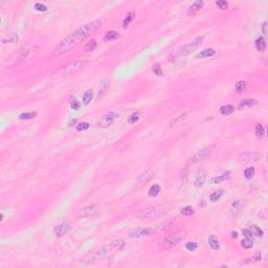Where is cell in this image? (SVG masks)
<instances>
[{"label":"cell","mask_w":268,"mask_h":268,"mask_svg":"<svg viewBox=\"0 0 268 268\" xmlns=\"http://www.w3.org/2000/svg\"><path fill=\"white\" fill-rule=\"evenodd\" d=\"M253 261H255V262H259V261H261V253H260V251H257V253H255V256H253Z\"/></svg>","instance_id":"45"},{"label":"cell","mask_w":268,"mask_h":268,"mask_svg":"<svg viewBox=\"0 0 268 268\" xmlns=\"http://www.w3.org/2000/svg\"><path fill=\"white\" fill-rule=\"evenodd\" d=\"M209 245L213 250H218L220 248V242L215 235H209Z\"/></svg>","instance_id":"17"},{"label":"cell","mask_w":268,"mask_h":268,"mask_svg":"<svg viewBox=\"0 0 268 268\" xmlns=\"http://www.w3.org/2000/svg\"><path fill=\"white\" fill-rule=\"evenodd\" d=\"M36 115H37V113H36V112H26V113H22V114H20L19 118H20L21 121L32 120V118H35V117H36Z\"/></svg>","instance_id":"31"},{"label":"cell","mask_w":268,"mask_h":268,"mask_svg":"<svg viewBox=\"0 0 268 268\" xmlns=\"http://www.w3.org/2000/svg\"><path fill=\"white\" fill-rule=\"evenodd\" d=\"M231 237H233L234 239H236L237 237H238V234H237L236 231H233V233H231Z\"/></svg>","instance_id":"47"},{"label":"cell","mask_w":268,"mask_h":268,"mask_svg":"<svg viewBox=\"0 0 268 268\" xmlns=\"http://www.w3.org/2000/svg\"><path fill=\"white\" fill-rule=\"evenodd\" d=\"M229 175H231V173L229 172H226L224 174H222L221 176H217V177H214L212 179V182L213 183H220V182L224 181L226 180V179L229 178Z\"/></svg>","instance_id":"24"},{"label":"cell","mask_w":268,"mask_h":268,"mask_svg":"<svg viewBox=\"0 0 268 268\" xmlns=\"http://www.w3.org/2000/svg\"><path fill=\"white\" fill-rule=\"evenodd\" d=\"M253 240L245 238L241 241V246L243 248H245V249H249V248L253 247Z\"/></svg>","instance_id":"30"},{"label":"cell","mask_w":268,"mask_h":268,"mask_svg":"<svg viewBox=\"0 0 268 268\" xmlns=\"http://www.w3.org/2000/svg\"><path fill=\"white\" fill-rule=\"evenodd\" d=\"M243 235H244L245 238L253 240V235L251 233L250 229H243Z\"/></svg>","instance_id":"43"},{"label":"cell","mask_w":268,"mask_h":268,"mask_svg":"<svg viewBox=\"0 0 268 268\" xmlns=\"http://www.w3.org/2000/svg\"><path fill=\"white\" fill-rule=\"evenodd\" d=\"M203 40H204V36H199V37L195 38V39L193 40L191 43L187 44V45L182 46V47L178 48L177 51H174L173 58L175 59V58L183 57V56H187V55L191 54V52H193L197 48L200 47L201 44H202V42H203Z\"/></svg>","instance_id":"5"},{"label":"cell","mask_w":268,"mask_h":268,"mask_svg":"<svg viewBox=\"0 0 268 268\" xmlns=\"http://www.w3.org/2000/svg\"><path fill=\"white\" fill-rule=\"evenodd\" d=\"M187 236V231H178L176 233L172 234L171 236L167 237L165 239L162 240L160 242V247L162 249H170V248L174 247L175 245H177L179 242H181L182 240L186 238Z\"/></svg>","instance_id":"7"},{"label":"cell","mask_w":268,"mask_h":268,"mask_svg":"<svg viewBox=\"0 0 268 268\" xmlns=\"http://www.w3.org/2000/svg\"><path fill=\"white\" fill-rule=\"evenodd\" d=\"M69 228H70L69 222L64 221V222H62L60 225H58L57 227L55 228V234L57 235V237H63L68 231H69Z\"/></svg>","instance_id":"13"},{"label":"cell","mask_w":268,"mask_h":268,"mask_svg":"<svg viewBox=\"0 0 268 268\" xmlns=\"http://www.w3.org/2000/svg\"><path fill=\"white\" fill-rule=\"evenodd\" d=\"M153 72L155 73L156 76H158V77H161V76H162V70H161V68H160L159 65H154Z\"/></svg>","instance_id":"44"},{"label":"cell","mask_w":268,"mask_h":268,"mask_svg":"<svg viewBox=\"0 0 268 268\" xmlns=\"http://www.w3.org/2000/svg\"><path fill=\"white\" fill-rule=\"evenodd\" d=\"M204 2L201 1V0H198V1H195L192 5H190L189 10H187V15L189 16H194L196 13H198L199 11L203 7Z\"/></svg>","instance_id":"14"},{"label":"cell","mask_w":268,"mask_h":268,"mask_svg":"<svg viewBox=\"0 0 268 268\" xmlns=\"http://www.w3.org/2000/svg\"><path fill=\"white\" fill-rule=\"evenodd\" d=\"M102 26V21L101 20H95L92 21L90 23H87L82 27H80L77 30H74L73 33H71L69 36L65 38L64 40L61 41L56 46V48L52 51V56L54 57H59L62 55L66 54V52L70 51L71 49L76 47L78 44H80L83 40H85L89 36H91L93 33H95L99 27Z\"/></svg>","instance_id":"1"},{"label":"cell","mask_w":268,"mask_h":268,"mask_svg":"<svg viewBox=\"0 0 268 268\" xmlns=\"http://www.w3.org/2000/svg\"><path fill=\"white\" fill-rule=\"evenodd\" d=\"M89 127H90L89 123H81V124H79V125L77 126V130H78V131H83V130L88 129Z\"/></svg>","instance_id":"41"},{"label":"cell","mask_w":268,"mask_h":268,"mask_svg":"<svg viewBox=\"0 0 268 268\" xmlns=\"http://www.w3.org/2000/svg\"><path fill=\"white\" fill-rule=\"evenodd\" d=\"M86 60H78V61H73V62L69 63V64L63 66L61 69L57 70V72H55L52 76L57 77V78H65L67 76H70L72 73H76L78 71L82 70L83 68L86 66L87 64Z\"/></svg>","instance_id":"3"},{"label":"cell","mask_w":268,"mask_h":268,"mask_svg":"<svg viewBox=\"0 0 268 268\" xmlns=\"http://www.w3.org/2000/svg\"><path fill=\"white\" fill-rule=\"evenodd\" d=\"M205 179H206V172L204 170H201L200 172L198 173L197 177H196V180H195V186L197 187H202L205 182Z\"/></svg>","instance_id":"16"},{"label":"cell","mask_w":268,"mask_h":268,"mask_svg":"<svg viewBox=\"0 0 268 268\" xmlns=\"http://www.w3.org/2000/svg\"><path fill=\"white\" fill-rule=\"evenodd\" d=\"M125 247V241L121 239L114 240V241L105 244L103 246L96 248L93 251H90L81 259V263L83 264H95L106 258L112 251H121Z\"/></svg>","instance_id":"2"},{"label":"cell","mask_w":268,"mask_h":268,"mask_svg":"<svg viewBox=\"0 0 268 268\" xmlns=\"http://www.w3.org/2000/svg\"><path fill=\"white\" fill-rule=\"evenodd\" d=\"M255 132H256V135L258 137H260V138H262V137L264 136V134H265V129H264V127L261 125V124H259V125H257L256 126V130H255Z\"/></svg>","instance_id":"34"},{"label":"cell","mask_w":268,"mask_h":268,"mask_svg":"<svg viewBox=\"0 0 268 268\" xmlns=\"http://www.w3.org/2000/svg\"><path fill=\"white\" fill-rule=\"evenodd\" d=\"M244 201L242 200H236L235 202L231 204V212H229V216L231 218H235L237 215L241 212V209L244 208Z\"/></svg>","instance_id":"12"},{"label":"cell","mask_w":268,"mask_h":268,"mask_svg":"<svg viewBox=\"0 0 268 268\" xmlns=\"http://www.w3.org/2000/svg\"><path fill=\"white\" fill-rule=\"evenodd\" d=\"M260 154L255 153V152H247V153H244L243 155L240 157V161L243 165H247V164H251V162H257L260 159Z\"/></svg>","instance_id":"10"},{"label":"cell","mask_w":268,"mask_h":268,"mask_svg":"<svg viewBox=\"0 0 268 268\" xmlns=\"http://www.w3.org/2000/svg\"><path fill=\"white\" fill-rule=\"evenodd\" d=\"M140 118V114L138 112H135V113H132L131 115L128 117V123L129 124H135L137 121Z\"/></svg>","instance_id":"36"},{"label":"cell","mask_w":268,"mask_h":268,"mask_svg":"<svg viewBox=\"0 0 268 268\" xmlns=\"http://www.w3.org/2000/svg\"><path fill=\"white\" fill-rule=\"evenodd\" d=\"M262 30H263V34L267 35V22H264L263 23V27H262Z\"/></svg>","instance_id":"46"},{"label":"cell","mask_w":268,"mask_h":268,"mask_svg":"<svg viewBox=\"0 0 268 268\" xmlns=\"http://www.w3.org/2000/svg\"><path fill=\"white\" fill-rule=\"evenodd\" d=\"M118 37H120V35H118L116 32H114V30H110V32L106 33V35H105V37H104V40L107 41V42H109V41L116 40Z\"/></svg>","instance_id":"20"},{"label":"cell","mask_w":268,"mask_h":268,"mask_svg":"<svg viewBox=\"0 0 268 268\" xmlns=\"http://www.w3.org/2000/svg\"><path fill=\"white\" fill-rule=\"evenodd\" d=\"M198 247V244L196 242H187L186 244V248L189 251H194L197 249Z\"/></svg>","instance_id":"38"},{"label":"cell","mask_w":268,"mask_h":268,"mask_svg":"<svg viewBox=\"0 0 268 268\" xmlns=\"http://www.w3.org/2000/svg\"><path fill=\"white\" fill-rule=\"evenodd\" d=\"M235 107L231 106V105H224L220 108V112L222 115H229L234 112Z\"/></svg>","instance_id":"21"},{"label":"cell","mask_w":268,"mask_h":268,"mask_svg":"<svg viewBox=\"0 0 268 268\" xmlns=\"http://www.w3.org/2000/svg\"><path fill=\"white\" fill-rule=\"evenodd\" d=\"M156 231V229L151 228V227H145V228H136L134 231H132L129 234V237L132 239H140L145 238V237L152 236Z\"/></svg>","instance_id":"8"},{"label":"cell","mask_w":268,"mask_h":268,"mask_svg":"<svg viewBox=\"0 0 268 268\" xmlns=\"http://www.w3.org/2000/svg\"><path fill=\"white\" fill-rule=\"evenodd\" d=\"M171 205H168V204H160V205H154L151 206V208L142 209L137 216L139 218H143V219H154V218H157L158 216H161V215L165 214L169 211H171Z\"/></svg>","instance_id":"4"},{"label":"cell","mask_w":268,"mask_h":268,"mask_svg":"<svg viewBox=\"0 0 268 268\" xmlns=\"http://www.w3.org/2000/svg\"><path fill=\"white\" fill-rule=\"evenodd\" d=\"M249 229L251 231L253 235H255V236H257V237H263V234H264V233H263V231H262V229L259 227V226L253 225Z\"/></svg>","instance_id":"33"},{"label":"cell","mask_w":268,"mask_h":268,"mask_svg":"<svg viewBox=\"0 0 268 268\" xmlns=\"http://www.w3.org/2000/svg\"><path fill=\"white\" fill-rule=\"evenodd\" d=\"M246 88H247V82L246 81H239L236 84L235 89H236V91L238 93H242V92H244V91L246 90Z\"/></svg>","instance_id":"22"},{"label":"cell","mask_w":268,"mask_h":268,"mask_svg":"<svg viewBox=\"0 0 268 268\" xmlns=\"http://www.w3.org/2000/svg\"><path fill=\"white\" fill-rule=\"evenodd\" d=\"M255 45H256V48L257 51H266V42H265V39L262 37L258 38L255 42Z\"/></svg>","instance_id":"19"},{"label":"cell","mask_w":268,"mask_h":268,"mask_svg":"<svg viewBox=\"0 0 268 268\" xmlns=\"http://www.w3.org/2000/svg\"><path fill=\"white\" fill-rule=\"evenodd\" d=\"M255 173H256L255 168L250 167V168H247V169L244 171V176L246 179H251L253 176H255Z\"/></svg>","instance_id":"32"},{"label":"cell","mask_w":268,"mask_h":268,"mask_svg":"<svg viewBox=\"0 0 268 268\" xmlns=\"http://www.w3.org/2000/svg\"><path fill=\"white\" fill-rule=\"evenodd\" d=\"M151 178H152V173L150 172V171H147V172L143 173V175L139 177L138 183H139V184H145L146 182H148Z\"/></svg>","instance_id":"25"},{"label":"cell","mask_w":268,"mask_h":268,"mask_svg":"<svg viewBox=\"0 0 268 268\" xmlns=\"http://www.w3.org/2000/svg\"><path fill=\"white\" fill-rule=\"evenodd\" d=\"M216 5L220 10H226L228 7V3L224 0H218V1H216Z\"/></svg>","instance_id":"39"},{"label":"cell","mask_w":268,"mask_h":268,"mask_svg":"<svg viewBox=\"0 0 268 268\" xmlns=\"http://www.w3.org/2000/svg\"><path fill=\"white\" fill-rule=\"evenodd\" d=\"M258 104V102H257V99H243V101H241L238 105V109H244L246 108V107H251L253 106V105H257Z\"/></svg>","instance_id":"15"},{"label":"cell","mask_w":268,"mask_h":268,"mask_svg":"<svg viewBox=\"0 0 268 268\" xmlns=\"http://www.w3.org/2000/svg\"><path fill=\"white\" fill-rule=\"evenodd\" d=\"M216 55V51H215V49L213 48H208V49H204V51H202L201 52H199V54L196 56V59H203V58H209V57H213Z\"/></svg>","instance_id":"18"},{"label":"cell","mask_w":268,"mask_h":268,"mask_svg":"<svg viewBox=\"0 0 268 268\" xmlns=\"http://www.w3.org/2000/svg\"><path fill=\"white\" fill-rule=\"evenodd\" d=\"M216 150H217V146L216 145L209 146V147H206V148L202 149V150H200L198 153H196L195 155H193L192 157H190V158L187 159V165H192L199 164V162L203 161V160L208 159L209 157H211L213 154L216 152Z\"/></svg>","instance_id":"6"},{"label":"cell","mask_w":268,"mask_h":268,"mask_svg":"<svg viewBox=\"0 0 268 268\" xmlns=\"http://www.w3.org/2000/svg\"><path fill=\"white\" fill-rule=\"evenodd\" d=\"M180 213L182 215H184V216H191V215L194 214V211H193V209L191 206H186V208L181 209Z\"/></svg>","instance_id":"37"},{"label":"cell","mask_w":268,"mask_h":268,"mask_svg":"<svg viewBox=\"0 0 268 268\" xmlns=\"http://www.w3.org/2000/svg\"><path fill=\"white\" fill-rule=\"evenodd\" d=\"M95 48H96V41L94 39L90 40L89 42L85 45V51H94Z\"/></svg>","instance_id":"35"},{"label":"cell","mask_w":268,"mask_h":268,"mask_svg":"<svg viewBox=\"0 0 268 268\" xmlns=\"http://www.w3.org/2000/svg\"><path fill=\"white\" fill-rule=\"evenodd\" d=\"M35 9L37 11H39V12H45V11H47V7H46L45 4H42V3H36Z\"/></svg>","instance_id":"42"},{"label":"cell","mask_w":268,"mask_h":268,"mask_svg":"<svg viewBox=\"0 0 268 268\" xmlns=\"http://www.w3.org/2000/svg\"><path fill=\"white\" fill-rule=\"evenodd\" d=\"M223 194H224V191H223V190H218V191L214 192L211 196H209V199H211V201H213V202H216V201H218L221 197H222Z\"/></svg>","instance_id":"26"},{"label":"cell","mask_w":268,"mask_h":268,"mask_svg":"<svg viewBox=\"0 0 268 268\" xmlns=\"http://www.w3.org/2000/svg\"><path fill=\"white\" fill-rule=\"evenodd\" d=\"M117 117H118V114L115 112L106 113V114L101 118V121H99V126H101L102 128H107V127L111 126L112 123L116 120Z\"/></svg>","instance_id":"9"},{"label":"cell","mask_w":268,"mask_h":268,"mask_svg":"<svg viewBox=\"0 0 268 268\" xmlns=\"http://www.w3.org/2000/svg\"><path fill=\"white\" fill-rule=\"evenodd\" d=\"M69 105H70V108L72 110H79L81 108V104H80V102L74 98V96H70Z\"/></svg>","instance_id":"27"},{"label":"cell","mask_w":268,"mask_h":268,"mask_svg":"<svg viewBox=\"0 0 268 268\" xmlns=\"http://www.w3.org/2000/svg\"><path fill=\"white\" fill-rule=\"evenodd\" d=\"M92 96H93V91L91 89L87 90L86 92L84 93V95H83V103H84V105L89 104L90 102L92 101Z\"/></svg>","instance_id":"23"},{"label":"cell","mask_w":268,"mask_h":268,"mask_svg":"<svg viewBox=\"0 0 268 268\" xmlns=\"http://www.w3.org/2000/svg\"><path fill=\"white\" fill-rule=\"evenodd\" d=\"M187 115V113H183V114H181V115H180V116H179V117L175 118V120H174V121H172V123H171V126H174V125H178V124L180 123L181 121L186 120Z\"/></svg>","instance_id":"40"},{"label":"cell","mask_w":268,"mask_h":268,"mask_svg":"<svg viewBox=\"0 0 268 268\" xmlns=\"http://www.w3.org/2000/svg\"><path fill=\"white\" fill-rule=\"evenodd\" d=\"M134 16H135V13H134V12L128 13V15H127L126 19H125V20H124V22H123V27H124V29H127V27L129 26V23L131 22L132 19L134 18Z\"/></svg>","instance_id":"29"},{"label":"cell","mask_w":268,"mask_h":268,"mask_svg":"<svg viewBox=\"0 0 268 268\" xmlns=\"http://www.w3.org/2000/svg\"><path fill=\"white\" fill-rule=\"evenodd\" d=\"M160 192V187L158 184H153L150 190H149V196H152V197H156L157 195L159 194Z\"/></svg>","instance_id":"28"},{"label":"cell","mask_w":268,"mask_h":268,"mask_svg":"<svg viewBox=\"0 0 268 268\" xmlns=\"http://www.w3.org/2000/svg\"><path fill=\"white\" fill-rule=\"evenodd\" d=\"M99 213V209L96 206H87L82 209H80L78 213V217L80 218H87V217H92L95 216Z\"/></svg>","instance_id":"11"}]
</instances>
